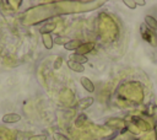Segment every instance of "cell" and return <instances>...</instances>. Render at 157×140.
<instances>
[{"mask_svg":"<svg viewBox=\"0 0 157 140\" xmlns=\"http://www.w3.org/2000/svg\"><path fill=\"white\" fill-rule=\"evenodd\" d=\"M72 60L75 61V63H78V64H85V63H87L88 61V58L86 56V55H82V54H77V53H75L74 55H72Z\"/></svg>","mask_w":157,"mask_h":140,"instance_id":"12","label":"cell"},{"mask_svg":"<svg viewBox=\"0 0 157 140\" xmlns=\"http://www.w3.org/2000/svg\"><path fill=\"white\" fill-rule=\"evenodd\" d=\"M80 82H81L82 87H83L86 91H88L90 93L94 92V85H93V82H92V81H91L88 77H86V76H82V77L80 79Z\"/></svg>","mask_w":157,"mask_h":140,"instance_id":"2","label":"cell"},{"mask_svg":"<svg viewBox=\"0 0 157 140\" xmlns=\"http://www.w3.org/2000/svg\"><path fill=\"white\" fill-rule=\"evenodd\" d=\"M70 39L69 38H66V37H56L55 39H54V43H56V44H63V45H65L67 42H69Z\"/></svg>","mask_w":157,"mask_h":140,"instance_id":"13","label":"cell"},{"mask_svg":"<svg viewBox=\"0 0 157 140\" xmlns=\"http://www.w3.org/2000/svg\"><path fill=\"white\" fill-rule=\"evenodd\" d=\"M124 2V5H126L129 9H131V10H134L137 5H136V1H134V0H124L123 1Z\"/></svg>","mask_w":157,"mask_h":140,"instance_id":"15","label":"cell"},{"mask_svg":"<svg viewBox=\"0 0 157 140\" xmlns=\"http://www.w3.org/2000/svg\"><path fill=\"white\" fill-rule=\"evenodd\" d=\"M53 139H54V140H69V138H67V136H65L64 134L58 133V131L53 134Z\"/></svg>","mask_w":157,"mask_h":140,"instance_id":"14","label":"cell"},{"mask_svg":"<svg viewBox=\"0 0 157 140\" xmlns=\"http://www.w3.org/2000/svg\"><path fill=\"white\" fill-rule=\"evenodd\" d=\"M54 29H55V25H54V23H47V25H44L43 27H40L39 32H40L42 34H50V32L54 31Z\"/></svg>","mask_w":157,"mask_h":140,"instance_id":"11","label":"cell"},{"mask_svg":"<svg viewBox=\"0 0 157 140\" xmlns=\"http://www.w3.org/2000/svg\"><path fill=\"white\" fill-rule=\"evenodd\" d=\"M87 115L85 114V113H80L78 114V117L75 119V125L77 126V128H81V126H83L86 123H87Z\"/></svg>","mask_w":157,"mask_h":140,"instance_id":"10","label":"cell"},{"mask_svg":"<svg viewBox=\"0 0 157 140\" xmlns=\"http://www.w3.org/2000/svg\"><path fill=\"white\" fill-rule=\"evenodd\" d=\"M81 44H82V42H81L80 39H70V41L64 45V48H65L66 50H77Z\"/></svg>","mask_w":157,"mask_h":140,"instance_id":"8","label":"cell"},{"mask_svg":"<svg viewBox=\"0 0 157 140\" xmlns=\"http://www.w3.org/2000/svg\"><path fill=\"white\" fill-rule=\"evenodd\" d=\"M42 42H43V45L47 49H52L53 48L54 39H53L52 34H42Z\"/></svg>","mask_w":157,"mask_h":140,"instance_id":"9","label":"cell"},{"mask_svg":"<svg viewBox=\"0 0 157 140\" xmlns=\"http://www.w3.org/2000/svg\"><path fill=\"white\" fill-rule=\"evenodd\" d=\"M28 140H47V135H44V134H37V135L29 136Z\"/></svg>","mask_w":157,"mask_h":140,"instance_id":"16","label":"cell"},{"mask_svg":"<svg viewBox=\"0 0 157 140\" xmlns=\"http://www.w3.org/2000/svg\"><path fill=\"white\" fill-rule=\"evenodd\" d=\"M145 4H146L145 0H137V1H136V5H141V6H142V5H145Z\"/></svg>","mask_w":157,"mask_h":140,"instance_id":"18","label":"cell"},{"mask_svg":"<svg viewBox=\"0 0 157 140\" xmlns=\"http://www.w3.org/2000/svg\"><path fill=\"white\" fill-rule=\"evenodd\" d=\"M66 64H67L69 69H71V70L75 71V72H83V71H85V66L81 65V64H78V63H75L72 59H69V60L66 61Z\"/></svg>","mask_w":157,"mask_h":140,"instance_id":"6","label":"cell"},{"mask_svg":"<svg viewBox=\"0 0 157 140\" xmlns=\"http://www.w3.org/2000/svg\"><path fill=\"white\" fill-rule=\"evenodd\" d=\"M61 64H63V58H61V56H58V58L55 59V61H54V65H53V68L56 70V69H59V68L61 66Z\"/></svg>","mask_w":157,"mask_h":140,"instance_id":"17","label":"cell"},{"mask_svg":"<svg viewBox=\"0 0 157 140\" xmlns=\"http://www.w3.org/2000/svg\"><path fill=\"white\" fill-rule=\"evenodd\" d=\"M18 120H21V115L17 113H7L2 117V122L6 124H12V123H16Z\"/></svg>","mask_w":157,"mask_h":140,"instance_id":"3","label":"cell"},{"mask_svg":"<svg viewBox=\"0 0 157 140\" xmlns=\"http://www.w3.org/2000/svg\"><path fill=\"white\" fill-rule=\"evenodd\" d=\"M140 32H141V36L145 41H147V43H150L151 45H157V36L155 34V32L152 29H150L146 25H141L140 27Z\"/></svg>","mask_w":157,"mask_h":140,"instance_id":"1","label":"cell"},{"mask_svg":"<svg viewBox=\"0 0 157 140\" xmlns=\"http://www.w3.org/2000/svg\"><path fill=\"white\" fill-rule=\"evenodd\" d=\"M144 21H145V25H146L150 29H152V31H156V29H157V20H156L153 16L146 15V16L144 17Z\"/></svg>","mask_w":157,"mask_h":140,"instance_id":"5","label":"cell"},{"mask_svg":"<svg viewBox=\"0 0 157 140\" xmlns=\"http://www.w3.org/2000/svg\"><path fill=\"white\" fill-rule=\"evenodd\" d=\"M93 47H94V43H92V42H90V43H82V44L78 47V49H77L76 53L85 55V54H87L88 52H91V50L93 49Z\"/></svg>","mask_w":157,"mask_h":140,"instance_id":"7","label":"cell"},{"mask_svg":"<svg viewBox=\"0 0 157 140\" xmlns=\"http://www.w3.org/2000/svg\"><path fill=\"white\" fill-rule=\"evenodd\" d=\"M93 102H94L93 97L87 96V97H85V98H82V99L78 101V103H77V108H80V109H86V108L91 107V106L93 104Z\"/></svg>","mask_w":157,"mask_h":140,"instance_id":"4","label":"cell"}]
</instances>
